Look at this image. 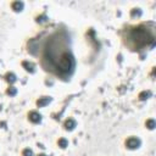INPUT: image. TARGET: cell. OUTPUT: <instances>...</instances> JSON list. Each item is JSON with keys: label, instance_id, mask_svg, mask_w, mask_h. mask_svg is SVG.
Instances as JSON below:
<instances>
[{"label": "cell", "instance_id": "1", "mask_svg": "<svg viewBox=\"0 0 156 156\" xmlns=\"http://www.w3.org/2000/svg\"><path fill=\"white\" fill-rule=\"evenodd\" d=\"M41 65L45 71L68 79L76 67L74 56L69 45V37L62 29L50 34L41 49Z\"/></svg>", "mask_w": 156, "mask_h": 156}, {"label": "cell", "instance_id": "2", "mask_svg": "<svg viewBox=\"0 0 156 156\" xmlns=\"http://www.w3.org/2000/svg\"><path fill=\"white\" fill-rule=\"evenodd\" d=\"M124 44L130 50H141L147 46H154L155 35L152 29H149L145 24L129 27L123 33Z\"/></svg>", "mask_w": 156, "mask_h": 156}, {"label": "cell", "instance_id": "3", "mask_svg": "<svg viewBox=\"0 0 156 156\" xmlns=\"http://www.w3.org/2000/svg\"><path fill=\"white\" fill-rule=\"evenodd\" d=\"M140 145H141V140L139 138H136V136H130V138H128L126 140V146L128 149H130V150H135Z\"/></svg>", "mask_w": 156, "mask_h": 156}, {"label": "cell", "instance_id": "4", "mask_svg": "<svg viewBox=\"0 0 156 156\" xmlns=\"http://www.w3.org/2000/svg\"><path fill=\"white\" fill-rule=\"evenodd\" d=\"M28 118H29V121L32 123H39L41 121V115L39 112H37V111H30L28 113Z\"/></svg>", "mask_w": 156, "mask_h": 156}, {"label": "cell", "instance_id": "5", "mask_svg": "<svg viewBox=\"0 0 156 156\" xmlns=\"http://www.w3.org/2000/svg\"><path fill=\"white\" fill-rule=\"evenodd\" d=\"M63 127H65L66 130H73L77 127V122L73 118H67L65 121V123H63Z\"/></svg>", "mask_w": 156, "mask_h": 156}, {"label": "cell", "instance_id": "6", "mask_svg": "<svg viewBox=\"0 0 156 156\" xmlns=\"http://www.w3.org/2000/svg\"><path fill=\"white\" fill-rule=\"evenodd\" d=\"M22 66H23V68H24L27 72H29V73L35 72V65H34L33 62H30V61H23V62H22Z\"/></svg>", "mask_w": 156, "mask_h": 156}, {"label": "cell", "instance_id": "7", "mask_svg": "<svg viewBox=\"0 0 156 156\" xmlns=\"http://www.w3.org/2000/svg\"><path fill=\"white\" fill-rule=\"evenodd\" d=\"M50 102H51V98H49V96L39 98V99L37 100V106H38V107H44V106H46V105L50 104Z\"/></svg>", "mask_w": 156, "mask_h": 156}, {"label": "cell", "instance_id": "8", "mask_svg": "<svg viewBox=\"0 0 156 156\" xmlns=\"http://www.w3.org/2000/svg\"><path fill=\"white\" fill-rule=\"evenodd\" d=\"M11 7H12L13 11L21 12V11L23 10V7H24V4H23L22 1H20V0H17V1H13V2L11 4Z\"/></svg>", "mask_w": 156, "mask_h": 156}, {"label": "cell", "instance_id": "9", "mask_svg": "<svg viewBox=\"0 0 156 156\" xmlns=\"http://www.w3.org/2000/svg\"><path fill=\"white\" fill-rule=\"evenodd\" d=\"M5 79H6V82H7V83L12 84V83H15V82L17 80V77H16V74H15V73L9 72V73H6V74H5Z\"/></svg>", "mask_w": 156, "mask_h": 156}, {"label": "cell", "instance_id": "10", "mask_svg": "<svg viewBox=\"0 0 156 156\" xmlns=\"http://www.w3.org/2000/svg\"><path fill=\"white\" fill-rule=\"evenodd\" d=\"M149 98H151V91L150 90H144L139 94V100L144 101V100H147Z\"/></svg>", "mask_w": 156, "mask_h": 156}, {"label": "cell", "instance_id": "11", "mask_svg": "<svg viewBox=\"0 0 156 156\" xmlns=\"http://www.w3.org/2000/svg\"><path fill=\"white\" fill-rule=\"evenodd\" d=\"M141 13H143V12H141V10H140V9H133V10L130 11V16H132L133 18H135V17H136V18H138V17H140V16H141Z\"/></svg>", "mask_w": 156, "mask_h": 156}, {"label": "cell", "instance_id": "12", "mask_svg": "<svg viewBox=\"0 0 156 156\" xmlns=\"http://www.w3.org/2000/svg\"><path fill=\"white\" fill-rule=\"evenodd\" d=\"M57 144H58V146H60V147L65 149V147H67V146H68V140H67V139H65V138H60V139H58V141H57Z\"/></svg>", "mask_w": 156, "mask_h": 156}, {"label": "cell", "instance_id": "13", "mask_svg": "<svg viewBox=\"0 0 156 156\" xmlns=\"http://www.w3.org/2000/svg\"><path fill=\"white\" fill-rule=\"evenodd\" d=\"M6 93H7V95H10V96H15V95L17 94V89H16L15 87H9L7 90H6Z\"/></svg>", "mask_w": 156, "mask_h": 156}, {"label": "cell", "instance_id": "14", "mask_svg": "<svg viewBox=\"0 0 156 156\" xmlns=\"http://www.w3.org/2000/svg\"><path fill=\"white\" fill-rule=\"evenodd\" d=\"M146 127H147L149 129H154V128L156 127L155 119H147V121H146Z\"/></svg>", "mask_w": 156, "mask_h": 156}, {"label": "cell", "instance_id": "15", "mask_svg": "<svg viewBox=\"0 0 156 156\" xmlns=\"http://www.w3.org/2000/svg\"><path fill=\"white\" fill-rule=\"evenodd\" d=\"M22 156H33V151L29 147H27V149H24L22 151Z\"/></svg>", "mask_w": 156, "mask_h": 156}, {"label": "cell", "instance_id": "16", "mask_svg": "<svg viewBox=\"0 0 156 156\" xmlns=\"http://www.w3.org/2000/svg\"><path fill=\"white\" fill-rule=\"evenodd\" d=\"M46 21V16H39L38 18H37V22H39V23H43V22H45Z\"/></svg>", "mask_w": 156, "mask_h": 156}, {"label": "cell", "instance_id": "17", "mask_svg": "<svg viewBox=\"0 0 156 156\" xmlns=\"http://www.w3.org/2000/svg\"><path fill=\"white\" fill-rule=\"evenodd\" d=\"M38 156H48V155H45V154H39Z\"/></svg>", "mask_w": 156, "mask_h": 156}]
</instances>
